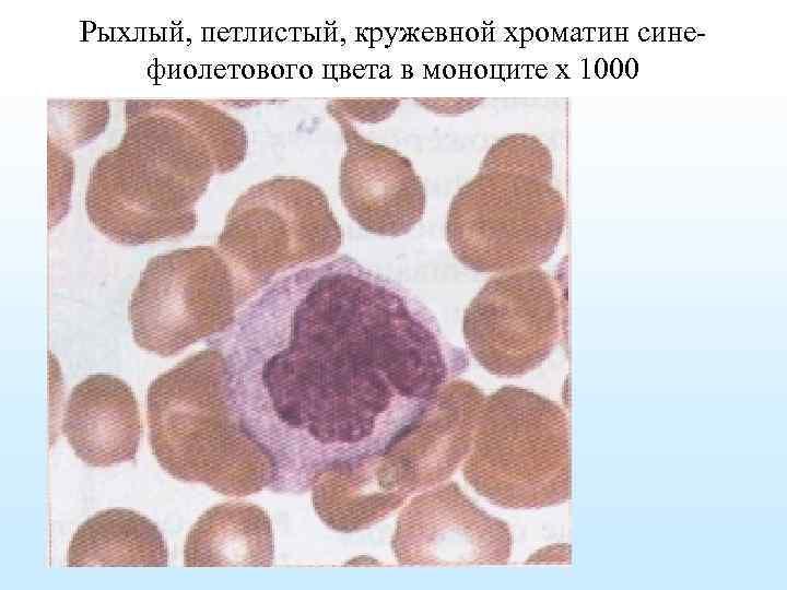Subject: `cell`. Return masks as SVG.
Listing matches in <instances>:
<instances>
[{
  "mask_svg": "<svg viewBox=\"0 0 787 590\" xmlns=\"http://www.w3.org/2000/svg\"><path fill=\"white\" fill-rule=\"evenodd\" d=\"M274 535L269 515L248 503H224L205 510L184 547L187 567L271 566Z\"/></svg>",
  "mask_w": 787,
  "mask_h": 590,
  "instance_id": "obj_13",
  "label": "cell"
},
{
  "mask_svg": "<svg viewBox=\"0 0 787 590\" xmlns=\"http://www.w3.org/2000/svg\"><path fill=\"white\" fill-rule=\"evenodd\" d=\"M238 307L227 261L218 248L198 246L149 260L128 317L136 344L168 357L231 328Z\"/></svg>",
  "mask_w": 787,
  "mask_h": 590,
  "instance_id": "obj_7",
  "label": "cell"
},
{
  "mask_svg": "<svg viewBox=\"0 0 787 590\" xmlns=\"http://www.w3.org/2000/svg\"><path fill=\"white\" fill-rule=\"evenodd\" d=\"M234 323L231 399L275 493L383 453L469 365L416 297L345 255L277 279Z\"/></svg>",
  "mask_w": 787,
  "mask_h": 590,
  "instance_id": "obj_1",
  "label": "cell"
},
{
  "mask_svg": "<svg viewBox=\"0 0 787 590\" xmlns=\"http://www.w3.org/2000/svg\"><path fill=\"white\" fill-rule=\"evenodd\" d=\"M610 72H611L612 76L615 79H618L622 75L623 63H622L621 59L615 58L612 60L611 66H610Z\"/></svg>",
  "mask_w": 787,
  "mask_h": 590,
  "instance_id": "obj_18",
  "label": "cell"
},
{
  "mask_svg": "<svg viewBox=\"0 0 787 590\" xmlns=\"http://www.w3.org/2000/svg\"><path fill=\"white\" fill-rule=\"evenodd\" d=\"M597 66H598V69H597L598 75L600 78L604 76L606 72H607V62L603 59H599L597 61Z\"/></svg>",
  "mask_w": 787,
  "mask_h": 590,
  "instance_id": "obj_19",
  "label": "cell"
},
{
  "mask_svg": "<svg viewBox=\"0 0 787 590\" xmlns=\"http://www.w3.org/2000/svg\"><path fill=\"white\" fill-rule=\"evenodd\" d=\"M344 140L339 192L350 217L365 232L398 237L423 219L425 188L412 162L396 149L362 135L353 122L330 114Z\"/></svg>",
  "mask_w": 787,
  "mask_h": 590,
  "instance_id": "obj_10",
  "label": "cell"
},
{
  "mask_svg": "<svg viewBox=\"0 0 787 590\" xmlns=\"http://www.w3.org/2000/svg\"><path fill=\"white\" fill-rule=\"evenodd\" d=\"M62 433L75 456L90 467L133 461L143 434L133 391L113 375L87 376L71 390Z\"/></svg>",
  "mask_w": 787,
  "mask_h": 590,
  "instance_id": "obj_12",
  "label": "cell"
},
{
  "mask_svg": "<svg viewBox=\"0 0 787 590\" xmlns=\"http://www.w3.org/2000/svg\"><path fill=\"white\" fill-rule=\"evenodd\" d=\"M146 401L152 453L169 475L227 496L271 488L273 460L232 402L220 349L200 351L161 374Z\"/></svg>",
  "mask_w": 787,
  "mask_h": 590,
  "instance_id": "obj_3",
  "label": "cell"
},
{
  "mask_svg": "<svg viewBox=\"0 0 787 590\" xmlns=\"http://www.w3.org/2000/svg\"><path fill=\"white\" fill-rule=\"evenodd\" d=\"M401 98H334L327 113L344 117L351 122L376 123L386 120L401 104Z\"/></svg>",
  "mask_w": 787,
  "mask_h": 590,
  "instance_id": "obj_15",
  "label": "cell"
},
{
  "mask_svg": "<svg viewBox=\"0 0 787 590\" xmlns=\"http://www.w3.org/2000/svg\"><path fill=\"white\" fill-rule=\"evenodd\" d=\"M67 565L164 567L168 550L152 520L131 509L110 508L94 514L77 529Z\"/></svg>",
  "mask_w": 787,
  "mask_h": 590,
  "instance_id": "obj_14",
  "label": "cell"
},
{
  "mask_svg": "<svg viewBox=\"0 0 787 590\" xmlns=\"http://www.w3.org/2000/svg\"><path fill=\"white\" fill-rule=\"evenodd\" d=\"M552 177L551 151L538 137L510 133L497 139L450 201L445 232L454 257L482 273L537 269L548 262L566 215Z\"/></svg>",
  "mask_w": 787,
  "mask_h": 590,
  "instance_id": "obj_2",
  "label": "cell"
},
{
  "mask_svg": "<svg viewBox=\"0 0 787 590\" xmlns=\"http://www.w3.org/2000/svg\"><path fill=\"white\" fill-rule=\"evenodd\" d=\"M648 36H649V34H648V30H647V28H642V30L639 31V37H641V39L645 40V39L648 38Z\"/></svg>",
  "mask_w": 787,
  "mask_h": 590,
  "instance_id": "obj_20",
  "label": "cell"
},
{
  "mask_svg": "<svg viewBox=\"0 0 787 590\" xmlns=\"http://www.w3.org/2000/svg\"><path fill=\"white\" fill-rule=\"evenodd\" d=\"M239 123H240V122H239ZM240 125H242V123H240ZM242 127H243V129H244V132H245V137H246V152H247V144H248V142H247V135H246V131H245V128H244V126H243V125H242Z\"/></svg>",
  "mask_w": 787,
  "mask_h": 590,
  "instance_id": "obj_21",
  "label": "cell"
},
{
  "mask_svg": "<svg viewBox=\"0 0 787 590\" xmlns=\"http://www.w3.org/2000/svg\"><path fill=\"white\" fill-rule=\"evenodd\" d=\"M391 545L400 565H504L512 555L513 535L505 521L447 480L403 507Z\"/></svg>",
  "mask_w": 787,
  "mask_h": 590,
  "instance_id": "obj_9",
  "label": "cell"
},
{
  "mask_svg": "<svg viewBox=\"0 0 787 590\" xmlns=\"http://www.w3.org/2000/svg\"><path fill=\"white\" fill-rule=\"evenodd\" d=\"M341 226L315 184L277 176L250 187L234 203L218 239L242 306L277 274L334 255Z\"/></svg>",
  "mask_w": 787,
  "mask_h": 590,
  "instance_id": "obj_6",
  "label": "cell"
},
{
  "mask_svg": "<svg viewBox=\"0 0 787 590\" xmlns=\"http://www.w3.org/2000/svg\"><path fill=\"white\" fill-rule=\"evenodd\" d=\"M215 173L210 143L178 118L166 155H106L97 162L85 194L86 213L118 244L180 237L193 231L196 204Z\"/></svg>",
  "mask_w": 787,
  "mask_h": 590,
  "instance_id": "obj_5",
  "label": "cell"
},
{
  "mask_svg": "<svg viewBox=\"0 0 787 590\" xmlns=\"http://www.w3.org/2000/svg\"><path fill=\"white\" fill-rule=\"evenodd\" d=\"M428 111L443 116H458L473 110L485 98L481 97H421L413 98Z\"/></svg>",
  "mask_w": 787,
  "mask_h": 590,
  "instance_id": "obj_16",
  "label": "cell"
},
{
  "mask_svg": "<svg viewBox=\"0 0 787 590\" xmlns=\"http://www.w3.org/2000/svg\"><path fill=\"white\" fill-rule=\"evenodd\" d=\"M560 300L540 268L489 280L466 308L462 333L474 359L500 377L526 375L551 355L560 337Z\"/></svg>",
  "mask_w": 787,
  "mask_h": 590,
  "instance_id": "obj_8",
  "label": "cell"
},
{
  "mask_svg": "<svg viewBox=\"0 0 787 590\" xmlns=\"http://www.w3.org/2000/svg\"><path fill=\"white\" fill-rule=\"evenodd\" d=\"M626 75L634 79L638 72V63L635 58H630L625 64Z\"/></svg>",
  "mask_w": 787,
  "mask_h": 590,
  "instance_id": "obj_17",
  "label": "cell"
},
{
  "mask_svg": "<svg viewBox=\"0 0 787 590\" xmlns=\"http://www.w3.org/2000/svg\"><path fill=\"white\" fill-rule=\"evenodd\" d=\"M463 475L495 506L537 509L572 495L569 423L554 401L502 387L485 397Z\"/></svg>",
  "mask_w": 787,
  "mask_h": 590,
  "instance_id": "obj_4",
  "label": "cell"
},
{
  "mask_svg": "<svg viewBox=\"0 0 787 590\" xmlns=\"http://www.w3.org/2000/svg\"><path fill=\"white\" fill-rule=\"evenodd\" d=\"M484 399L472 382L451 380L380 453L391 479L408 497L447 481L463 463Z\"/></svg>",
  "mask_w": 787,
  "mask_h": 590,
  "instance_id": "obj_11",
  "label": "cell"
}]
</instances>
